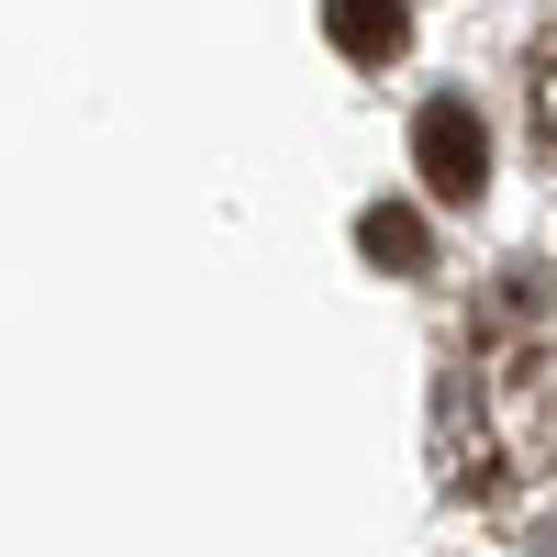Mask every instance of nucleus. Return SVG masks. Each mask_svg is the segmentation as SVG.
I'll return each mask as SVG.
<instances>
[{"label":"nucleus","instance_id":"f257e3e1","mask_svg":"<svg viewBox=\"0 0 557 557\" xmlns=\"http://www.w3.org/2000/svg\"><path fill=\"white\" fill-rule=\"evenodd\" d=\"M412 157H424V190L435 201H480V178H491V134L469 101H424V123H412Z\"/></svg>","mask_w":557,"mask_h":557},{"label":"nucleus","instance_id":"f03ea898","mask_svg":"<svg viewBox=\"0 0 557 557\" xmlns=\"http://www.w3.org/2000/svg\"><path fill=\"white\" fill-rule=\"evenodd\" d=\"M323 34H335L357 67H391L412 23H401V0H323Z\"/></svg>","mask_w":557,"mask_h":557},{"label":"nucleus","instance_id":"7ed1b4c3","mask_svg":"<svg viewBox=\"0 0 557 557\" xmlns=\"http://www.w3.org/2000/svg\"><path fill=\"white\" fill-rule=\"evenodd\" d=\"M357 246H368V268H401V278H412V268H435V235H424V223H412L401 201H380V212H368V223H357Z\"/></svg>","mask_w":557,"mask_h":557},{"label":"nucleus","instance_id":"20e7f679","mask_svg":"<svg viewBox=\"0 0 557 557\" xmlns=\"http://www.w3.org/2000/svg\"><path fill=\"white\" fill-rule=\"evenodd\" d=\"M535 146L557 157V34L535 45Z\"/></svg>","mask_w":557,"mask_h":557}]
</instances>
